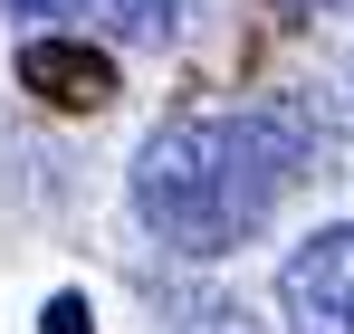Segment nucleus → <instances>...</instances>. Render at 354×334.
<instances>
[{
	"label": "nucleus",
	"instance_id": "obj_4",
	"mask_svg": "<svg viewBox=\"0 0 354 334\" xmlns=\"http://www.w3.org/2000/svg\"><path fill=\"white\" fill-rule=\"evenodd\" d=\"M106 10L124 19V39H163V29H173V10H182V0H106Z\"/></svg>",
	"mask_w": 354,
	"mask_h": 334
},
{
	"label": "nucleus",
	"instance_id": "obj_5",
	"mask_svg": "<svg viewBox=\"0 0 354 334\" xmlns=\"http://www.w3.org/2000/svg\"><path fill=\"white\" fill-rule=\"evenodd\" d=\"M39 325H48V334H96V325H86V296H48Z\"/></svg>",
	"mask_w": 354,
	"mask_h": 334
},
{
	"label": "nucleus",
	"instance_id": "obj_6",
	"mask_svg": "<svg viewBox=\"0 0 354 334\" xmlns=\"http://www.w3.org/2000/svg\"><path fill=\"white\" fill-rule=\"evenodd\" d=\"M19 19H67V10H86V0H10Z\"/></svg>",
	"mask_w": 354,
	"mask_h": 334
},
{
	"label": "nucleus",
	"instance_id": "obj_1",
	"mask_svg": "<svg viewBox=\"0 0 354 334\" xmlns=\"http://www.w3.org/2000/svg\"><path fill=\"white\" fill-rule=\"evenodd\" d=\"M306 163L297 115H173L134 153V210L192 258H221L278 210V191Z\"/></svg>",
	"mask_w": 354,
	"mask_h": 334
},
{
	"label": "nucleus",
	"instance_id": "obj_3",
	"mask_svg": "<svg viewBox=\"0 0 354 334\" xmlns=\"http://www.w3.org/2000/svg\"><path fill=\"white\" fill-rule=\"evenodd\" d=\"M19 86L39 96V106H67V115H96L106 96H115V57L106 48H86V39H29L19 48Z\"/></svg>",
	"mask_w": 354,
	"mask_h": 334
},
{
	"label": "nucleus",
	"instance_id": "obj_2",
	"mask_svg": "<svg viewBox=\"0 0 354 334\" xmlns=\"http://www.w3.org/2000/svg\"><path fill=\"white\" fill-rule=\"evenodd\" d=\"M278 325L288 334H354V220L316 229L278 268Z\"/></svg>",
	"mask_w": 354,
	"mask_h": 334
}]
</instances>
